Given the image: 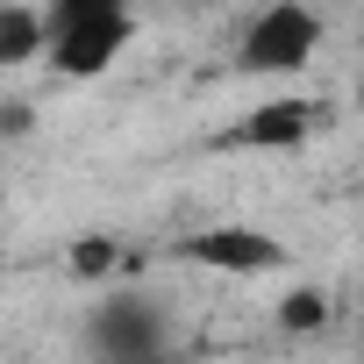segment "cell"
I'll return each instance as SVG.
<instances>
[{"mask_svg": "<svg viewBox=\"0 0 364 364\" xmlns=\"http://www.w3.org/2000/svg\"><path fill=\"white\" fill-rule=\"evenodd\" d=\"M136 36V15L122 8V0H65V8H50V65L65 79H93L122 58V43Z\"/></svg>", "mask_w": 364, "mask_h": 364, "instance_id": "obj_1", "label": "cell"}, {"mask_svg": "<svg viewBox=\"0 0 364 364\" xmlns=\"http://www.w3.org/2000/svg\"><path fill=\"white\" fill-rule=\"evenodd\" d=\"M93 343H100L107 364H164V314L150 300L122 293L93 314Z\"/></svg>", "mask_w": 364, "mask_h": 364, "instance_id": "obj_2", "label": "cell"}, {"mask_svg": "<svg viewBox=\"0 0 364 364\" xmlns=\"http://www.w3.org/2000/svg\"><path fill=\"white\" fill-rule=\"evenodd\" d=\"M314 43H321V22L307 8H264L243 36V65L250 72H300L314 58Z\"/></svg>", "mask_w": 364, "mask_h": 364, "instance_id": "obj_3", "label": "cell"}, {"mask_svg": "<svg viewBox=\"0 0 364 364\" xmlns=\"http://www.w3.org/2000/svg\"><path fill=\"white\" fill-rule=\"evenodd\" d=\"M186 257L208 264V272H236V279H264L286 264V243L264 236V229H208V236H186Z\"/></svg>", "mask_w": 364, "mask_h": 364, "instance_id": "obj_4", "label": "cell"}, {"mask_svg": "<svg viewBox=\"0 0 364 364\" xmlns=\"http://www.w3.org/2000/svg\"><path fill=\"white\" fill-rule=\"evenodd\" d=\"M314 122H321V107H314V100H264V107L236 129V143H257V150H293Z\"/></svg>", "mask_w": 364, "mask_h": 364, "instance_id": "obj_5", "label": "cell"}, {"mask_svg": "<svg viewBox=\"0 0 364 364\" xmlns=\"http://www.w3.org/2000/svg\"><path fill=\"white\" fill-rule=\"evenodd\" d=\"M50 50V15L36 8H0V65H29Z\"/></svg>", "mask_w": 364, "mask_h": 364, "instance_id": "obj_6", "label": "cell"}, {"mask_svg": "<svg viewBox=\"0 0 364 364\" xmlns=\"http://www.w3.org/2000/svg\"><path fill=\"white\" fill-rule=\"evenodd\" d=\"M279 321H286V328H321L328 307H321V293H293V300L279 307Z\"/></svg>", "mask_w": 364, "mask_h": 364, "instance_id": "obj_7", "label": "cell"}, {"mask_svg": "<svg viewBox=\"0 0 364 364\" xmlns=\"http://www.w3.org/2000/svg\"><path fill=\"white\" fill-rule=\"evenodd\" d=\"M107 264H114V243H79V250H72V272H79V279H100Z\"/></svg>", "mask_w": 364, "mask_h": 364, "instance_id": "obj_8", "label": "cell"}]
</instances>
